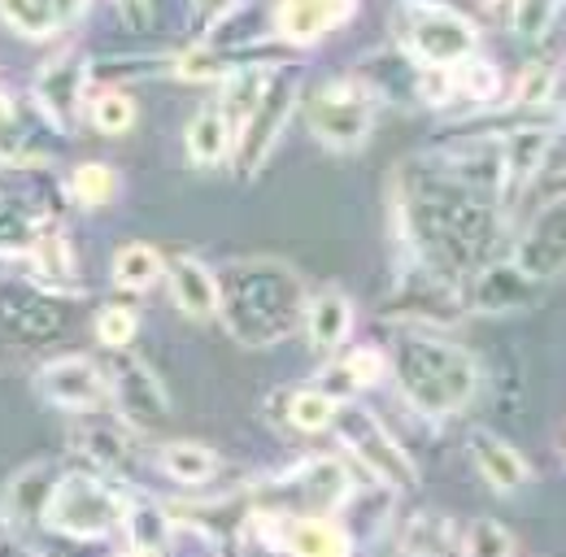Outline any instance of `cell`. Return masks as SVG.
<instances>
[{"label": "cell", "mask_w": 566, "mask_h": 557, "mask_svg": "<svg viewBox=\"0 0 566 557\" xmlns=\"http://www.w3.org/2000/svg\"><path fill=\"white\" fill-rule=\"evenodd\" d=\"M57 484V471L49 462H35L27 471H18L9 487H4V509L13 523H40L44 518V505H49V492Z\"/></svg>", "instance_id": "28"}, {"label": "cell", "mask_w": 566, "mask_h": 557, "mask_svg": "<svg viewBox=\"0 0 566 557\" xmlns=\"http://www.w3.org/2000/svg\"><path fill=\"white\" fill-rule=\"evenodd\" d=\"M388 375L397 379L401 401L431 422L467 410L480 392V361L462 345H453L436 332H423V327H415L397 340L392 357H388Z\"/></svg>", "instance_id": "3"}, {"label": "cell", "mask_w": 566, "mask_h": 557, "mask_svg": "<svg viewBox=\"0 0 566 557\" xmlns=\"http://www.w3.org/2000/svg\"><path fill=\"white\" fill-rule=\"evenodd\" d=\"M53 4H57V13H62V27H71L74 18L87 9V0H53Z\"/></svg>", "instance_id": "42"}, {"label": "cell", "mask_w": 566, "mask_h": 557, "mask_svg": "<svg viewBox=\"0 0 566 557\" xmlns=\"http://www.w3.org/2000/svg\"><path fill=\"white\" fill-rule=\"evenodd\" d=\"M384 375H388V357L375 345H357V348H345L340 357H332L327 370H323L314 383H318L323 392H332L336 401H354L357 392L379 388Z\"/></svg>", "instance_id": "22"}, {"label": "cell", "mask_w": 566, "mask_h": 557, "mask_svg": "<svg viewBox=\"0 0 566 557\" xmlns=\"http://www.w3.org/2000/svg\"><path fill=\"white\" fill-rule=\"evenodd\" d=\"M458 549L467 557H510L518 554V540L496 518H471L458 536Z\"/></svg>", "instance_id": "36"}, {"label": "cell", "mask_w": 566, "mask_h": 557, "mask_svg": "<svg viewBox=\"0 0 566 557\" xmlns=\"http://www.w3.org/2000/svg\"><path fill=\"white\" fill-rule=\"evenodd\" d=\"M406 4H449V0H406Z\"/></svg>", "instance_id": "44"}, {"label": "cell", "mask_w": 566, "mask_h": 557, "mask_svg": "<svg viewBox=\"0 0 566 557\" xmlns=\"http://www.w3.org/2000/svg\"><path fill=\"white\" fill-rule=\"evenodd\" d=\"M305 278L283 258H240L218 271V318L240 348H275L301 332Z\"/></svg>", "instance_id": "2"}, {"label": "cell", "mask_w": 566, "mask_h": 557, "mask_svg": "<svg viewBox=\"0 0 566 557\" xmlns=\"http://www.w3.org/2000/svg\"><path fill=\"white\" fill-rule=\"evenodd\" d=\"M349 492H354V475L345 458L318 453V458L292 462L280 475H266L253 487V505L280 509V514H340Z\"/></svg>", "instance_id": "4"}, {"label": "cell", "mask_w": 566, "mask_h": 557, "mask_svg": "<svg viewBox=\"0 0 566 557\" xmlns=\"http://www.w3.org/2000/svg\"><path fill=\"white\" fill-rule=\"evenodd\" d=\"M62 332V314L53 305V292L44 287H4L0 296V336L18 345H44Z\"/></svg>", "instance_id": "15"}, {"label": "cell", "mask_w": 566, "mask_h": 557, "mask_svg": "<svg viewBox=\"0 0 566 557\" xmlns=\"http://www.w3.org/2000/svg\"><path fill=\"white\" fill-rule=\"evenodd\" d=\"M357 13V0H275V35L280 44L310 49L340 31Z\"/></svg>", "instance_id": "17"}, {"label": "cell", "mask_w": 566, "mask_h": 557, "mask_svg": "<svg viewBox=\"0 0 566 557\" xmlns=\"http://www.w3.org/2000/svg\"><path fill=\"white\" fill-rule=\"evenodd\" d=\"M514 4H518L514 9V31L523 40H541L554 27V13H558L563 0H514Z\"/></svg>", "instance_id": "39"}, {"label": "cell", "mask_w": 566, "mask_h": 557, "mask_svg": "<svg viewBox=\"0 0 566 557\" xmlns=\"http://www.w3.org/2000/svg\"><path fill=\"white\" fill-rule=\"evenodd\" d=\"M118 532L127 536V545L136 554H166L175 540V514L166 505H157L153 496H127Z\"/></svg>", "instance_id": "25"}, {"label": "cell", "mask_w": 566, "mask_h": 557, "mask_svg": "<svg viewBox=\"0 0 566 557\" xmlns=\"http://www.w3.org/2000/svg\"><path fill=\"white\" fill-rule=\"evenodd\" d=\"M109 375V401H114V414L123 418L132 431H153L170 418V397L161 388V379L136 361V357H118Z\"/></svg>", "instance_id": "12"}, {"label": "cell", "mask_w": 566, "mask_h": 557, "mask_svg": "<svg viewBox=\"0 0 566 557\" xmlns=\"http://www.w3.org/2000/svg\"><path fill=\"white\" fill-rule=\"evenodd\" d=\"M140 336V314L132 305H105L96 314V340L109 353H127V345Z\"/></svg>", "instance_id": "38"}, {"label": "cell", "mask_w": 566, "mask_h": 557, "mask_svg": "<svg viewBox=\"0 0 566 557\" xmlns=\"http://www.w3.org/2000/svg\"><path fill=\"white\" fill-rule=\"evenodd\" d=\"M301 332L314 345V353H340L354 336V301L340 287H318L305 296Z\"/></svg>", "instance_id": "20"}, {"label": "cell", "mask_w": 566, "mask_h": 557, "mask_svg": "<svg viewBox=\"0 0 566 557\" xmlns=\"http://www.w3.org/2000/svg\"><path fill=\"white\" fill-rule=\"evenodd\" d=\"M558 192H566V170L554 179V183H549V197H558Z\"/></svg>", "instance_id": "43"}, {"label": "cell", "mask_w": 566, "mask_h": 557, "mask_svg": "<svg viewBox=\"0 0 566 557\" xmlns=\"http://www.w3.org/2000/svg\"><path fill=\"white\" fill-rule=\"evenodd\" d=\"M375 118H379V96L357 74L323 83L305 101V127L327 153H357L375 132Z\"/></svg>", "instance_id": "6"}, {"label": "cell", "mask_w": 566, "mask_h": 557, "mask_svg": "<svg viewBox=\"0 0 566 557\" xmlns=\"http://www.w3.org/2000/svg\"><path fill=\"white\" fill-rule=\"evenodd\" d=\"M401 549H410V554H444V549H458L453 518H440V514H415V518L406 523Z\"/></svg>", "instance_id": "37"}, {"label": "cell", "mask_w": 566, "mask_h": 557, "mask_svg": "<svg viewBox=\"0 0 566 557\" xmlns=\"http://www.w3.org/2000/svg\"><path fill=\"white\" fill-rule=\"evenodd\" d=\"M109 275H114V283H118L123 292H148V287H157L161 275H166V258H161L153 244L132 240V244H123V249L114 253Z\"/></svg>", "instance_id": "30"}, {"label": "cell", "mask_w": 566, "mask_h": 557, "mask_svg": "<svg viewBox=\"0 0 566 557\" xmlns=\"http://www.w3.org/2000/svg\"><path fill=\"white\" fill-rule=\"evenodd\" d=\"M283 422L292 431H305V435H318V431H332V418L340 410V401L332 392H323L318 383L310 388H296V392H283Z\"/></svg>", "instance_id": "29"}, {"label": "cell", "mask_w": 566, "mask_h": 557, "mask_svg": "<svg viewBox=\"0 0 566 557\" xmlns=\"http://www.w3.org/2000/svg\"><path fill=\"white\" fill-rule=\"evenodd\" d=\"M35 388H40V397L49 406H57L66 414H96L109 401V375H105V366H96L83 353H66V357L44 361L40 375H35Z\"/></svg>", "instance_id": "10"}, {"label": "cell", "mask_w": 566, "mask_h": 557, "mask_svg": "<svg viewBox=\"0 0 566 557\" xmlns=\"http://www.w3.org/2000/svg\"><path fill=\"white\" fill-rule=\"evenodd\" d=\"M157 466H161L166 480H175V484L184 487H206L222 471L218 453H213L210 444H197V440H170V444H161L157 449Z\"/></svg>", "instance_id": "26"}, {"label": "cell", "mask_w": 566, "mask_h": 557, "mask_svg": "<svg viewBox=\"0 0 566 557\" xmlns=\"http://www.w3.org/2000/svg\"><path fill=\"white\" fill-rule=\"evenodd\" d=\"M514 262L527 275L541 278V283H549V278H558L566 271V192L549 197L545 206L536 209V218L518 235Z\"/></svg>", "instance_id": "13"}, {"label": "cell", "mask_w": 566, "mask_h": 557, "mask_svg": "<svg viewBox=\"0 0 566 557\" xmlns=\"http://www.w3.org/2000/svg\"><path fill=\"white\" fill-rule=\"evenodd\" d=\"M240 9V0H192V13H188V31L192 40H206L210 31H218L231 13Z\"/></svg>", "instance_id": "40"}, {"label": "cell", "mask_w": 566, "mask_h": 557, "mask_svg": "<svg viewBox=\"0 0 566 557\" xmlns=\"http://www.w3.org/2000/svg\"><path fill=\"white\" fill-rule=\"evenodd\" d=\"M392 222L415 271L462 283L493 249L501 201L449 175L436 153H423L397 166Z\"/></svg>", "instance_id": "1"}, {"label": "cell", "mask_w": 566, "mask_h": 557, "mask_svg": "<svg viewBox=\"0 0 566 557\" xmlns=\"http://www.w3.org/2000/svg\"><path fill=\"white\" fill-rule=\"evenodd\" d=\"M127 422L118 418H87L83 422V431H78V449L87 453V458H96L101 466H109V471H118L123 462H127Z\"/></svg>", "instance_id": "33"}, {"label": "cell", "mask_w": 566, "mask_h": 557, "mask_svg": "<svg viewBox=\"0 0 566 557\" xmlns=\"http://www.w3.org/2000/svg\"><path fill=\"white\" fill-rule=\"evenodd\" d=\"M123 509H127V492H118L96 475L74 471V475H57L40 523L71 540H101V536L118 532Z\"/></svg>", "instance_id": "8"}, {"label": "cell", "mask_w": 566, "mask_h": 557, "mask_svg": "<svg viewBox=\"0 0 566 557\" xmlns=\"http://www.w3.org/2000/svg\"><path fill=\"white\" fill-rule=\"evenodd\" d=\"M83 109H87V118H92V127H96L101 136H127V132L136 127V118H140L136 96L123 92V87H101V92H92V96L83 101Z\"/></svg>", "instance_id": "32"}, {"label": "cell", "mask_w": 566, "mask_h": 557, "mask_svg": "<svg viewBox=\"0 0 566 557\" xmlns=\"http://www.w3.org/2000/svg\"><path fill=\"white\" fill-rule=\"evenodd\" d=\"M301 83H305L301 66H292V62H287V66H271V78H266L258 105H253L249 118L235 127L231 166H235L240 179H258L262 166L271 161V153L280 148L283 132H287V123H292V114H296V105H301Z\"/></svg>", "instance_id": "5"}, {"label": "cell", "mask_w": 566, "mask_h": 557, "mask_svg": "<svg viewBox=\"0 0 566 557\" xmlns=\"http://www.w3.org/2000/svg\"><path fill=\"white\" fill-rule=\"evenodd\" d=\"M166 287H170V301L184 318L192 323H210L218 318V271L206 266L197 253H175L166 258Z\"/></svg>", "instance_id": "18"}, {"label": "cell", "mask_w": 566, "mask_h": 557, "mask_svg": "<svg viewBox=\"0 0 566 557\" xmlns=\"http://www.w3.org/2000/svg\"><path fill=\"white\" fill-rule=\"evenodd\" d=\"M118 4V13L132 22V27H144L148 22V0H114Z\"/></svg>", "instance_id": "41"}, {"label": "cell", "mask_w": 566, "mask_h": 557, "mask_svg": "<svg viewBox=\"0 0 566 557\" xmlns=\"http://www.w3.org/2000/svg\"><path fill=\"white\" fill-rule=\"evenodd\" d=\"M0 22L22 40H53L62 31L53 0H0Z\"/></svg>", "instance_id": "31"}, {"label": "cell", "mask_w": 566, "mask_h": 557, "mask_svg": "<svg viewBox=\"0 0 566 557\" xmlns=\"http://www.w3.org/2000/svg\"><path fill=\"white\" fill-rule=\"evenodd\" d=\"M449 87H453V101H467L475 109H496V101L505 96L501 70L489 57H480V53L462 57L458 66H449Z\"/></svg>", "instance_id": "27"}, {"label": "cell", "mask_w": 566, "mask_h": 557, "mask_svg": "<svg viewBox=\"0 0 566 557\" xmlns=\"http://www.w3.org/2000/svg\"><path fill=\"white\" fill-rule=\"evenodd\" d=\"M554 87H558L554 66L532 62V66L518 70V78L510 87V109H518V114H545L549 101H554Z\"/></svg>", "instance_id": "35"}, {"label": "cell", "mask_w": 566, "mask_h": 557, "mask_svg": "<svg viewBox=\"0 0 566 557\" xmlns=\"http://www.w3.org/2000/svg\"><path fill=\"white\" fill-rule=\"evenodd\" d=\"M397 49L419 66L449 70L480 53V27L453 4H406L397 22Z\"/></svg>", "instance_id": "7"}, {"label": "cell", "mask_w": 566, "mask_h": 557, "mask_svg": "<svg viewBox=\"0 0 566 557\" xmlns=\"http://www.w3.org/2000/svg\"><path fill=\"white\" fill-rule=\"evenodd\" d=\"M22 262H27V271H31V283L44 287V292H62V296H66V292H74V296L83 292V287H78L74 249L57 222H49L44 231H35V240L27 244Z\"/></svg>", "instance_id": "19"}, {"label": "cell", "mask_w": 566, "mask_h": 557, "mask_svg": "<svg viewBox=\"0 0 566 557\" xmlns=\"http://www.w3.org/2000/svg\"><path fill=\"white\" fill-rule=\"evenodd\" d=\"M397 487L388 484H366L357 487L345 496V505H340V523H345V532L354 536V545H361V540H375L379 532H388V523H392V509H397Z\"/></svg>", "instance_id": "23"}, {"label": "cell", "mask_w": 566, "mask_h": 557, "mask_svg": "<svg viewBox=\"0 0 566 557\" xmlns=\"http://www.w3.org/2000/svg\"><path fill=\"white\" fill-rule=\"evenodd\" d=\"M92 66L83 62L78 49H62L57 57H49L35 74V109L44 114V123L53 132H71L78 127L83 114V92H87Z\"/></svg>", "instance_id": "11"}, {"label": "cell", "mask_w": 566, "mask_h": 557, "mask_svg": "<svg viewBox=\"0 0 566 557\" xmlns=\"http://www.w3.org/2000/svg\"><path fill=\"white\" fill-rule=\"evenodd\" d=\"M471 305L480 309V314H518V309H527L532 301H536V292H541V278L527 275L514 258L510 262H480L475 271H471Z\"/></svg>", "instance_id": "16"}, {"label": "cell", "mask_w": 566, "mask_h": 557, "mask_svg": "<svg viewBox=\"0 0 566 557\" xmlns=\"http://www.w3.org/2000/svg\"><path fill=\"white\" fill-rule=\"evenodd\" d=\"M467 453H471V466L480 471V480L493 487L496 496H514L532 480L527 458L514 444H505L501 435H493V431H471L467 435Z\"/></svg>", "instance_id": "21"}, {"label": "cell", "mask_w": 566, "mask_h": 557, "mask_svg": "<svg viewBox=\"0 0 566 557\" xmlns=\"http://www.w3.org/2000/svg\"><path fill=\"white\" fill-rule=\"evenodd\" d=\"M554 132H558V118H541V123H510L501 136H496V148H501V175H505V201L514 192H523L541 170H545V157L554 148Z\"/></svg>", "instance_id": "14"}, {"label": "cell", "mask_w": 566, "mask_h": 557, "mask_svg": "<svg viewBox=\"0 0 566 557\" xmlns=\"http://www.w3.org/2000/svg\"><path fill=\"white\" fill-rule=\"evenodd\" d=\"M332 431L340 435V449H349L357 462L370 471V480L397 487H419V466H415V453H406V444L379 422L375 410H366L361 401H340V410L332 418Z\"/></svg>", "instance_id": "9"}, {"label": "cell", "mask_w": 566, "mask_h": 557, "mask_svg": "<svg viewBox=\"0 0 566 557\" xmlns=\"http://www.w3.org/2000/svg\"><path fill=\"white\" fill-rule=\"evenodd\" d=\"M66 197L83 209H105L118 197V170L105 161H78L66 179Z\"/></svg>", "instance_id": "34"}, {"label": "cell", "mask_w": 566, "mask_h": 557, "mask_svg": "<svg viewBox=\"0 0 566 557\" xmlns=\"http://www.w3.org/2000/svg\"><path fill=\"white\" fill-rule=\"evenodd\" d=\"M184 148H188V161L201 166V170H218L222 161H231V148H235V132L227 123V114L213 105H201L184 132Z\"/></svg>", "instance_id": "24"}]
</instances>
